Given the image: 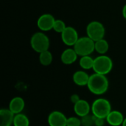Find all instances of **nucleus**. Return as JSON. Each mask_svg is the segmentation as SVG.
<instances>
[{
	"mask_svg": "<svg viewBox=\"0 0 126 126\" xmlns=\"http://www.w3.org/2000/svg\"><path fill=\"white\" fill-rule=\"evenodd\" d=\"M94 49L98 54L105 55L109 51V44L106 39L103 38L94 42Z\"/></svg>",
	"mask_w": 126,
	"mask_h": 126,
	"instance_id": "obj_16",
	"label": "nucleus"
},
{
	"mask_svg": "<svg viewBox=\"0 0 126 126\" xmlns=\"http://www.w3.org/2000/svg\"><path fill=\"white\" fill-rule=\"evenodd\" d=\"M113 69V61L111 58L106 55H100L94 58L93 70L94 73L106 75Z\"/></svg>",
	"mask_w": 126,
	"mask_h": 126,
	"instance_id": "obj_3",
	"label": "nucleus"
},
{
	"mask_svg": "<svg viewBox=\"0 0 126 126\" xmlns=\"http://www.w3.org/2000/svg\"><path fill=\"white\" fill-rule=\"evenodd\" d=\"M67 119L62 112L54 111L49 114L47 122L49 126H66Z\"/></svg>",
	"mask_w": 126,
	"mask_h": 126,
	"instance_id": "obj_9",
	"label": "nucleus"
},
{
	"mask_svg": "<svg viewBox=\"0 0 126 126\" xmlns=\"http://www.w3.org/2000/svg\"><path fill=\"white\" fill-rule=\"evenodd\" d=\"M109 86V82L106 75L94 73L89 77L87 87L90 92L95 95H102L105 94Z\"/></svg>",
	"mask_w": 126,
	"mask_h": 126,
	"instance_id": "obj_1",
	"label": "nucleus"
},
{
	"mask_svg": "<svg viewBox=\"0 0 126 126\" xmlns=\"http://www.w3.org/2000/svg\"><path fill=\"white\" fill-rule=\"evenodd\" d=\"M15 114L9 109H1L0 110V126H11L13 125Z\"/></svg>",
	"mask_w": 126,
	"mask_h": 126,
	"instance_id": "obj_14",
	"label": "nucleus"
},
{
	"mask_svg": "<svg viewBox=\"0 0 126 126\" xmlns=\"http://www.w3.org/2000/svg\"><path fill=\"white\" fill-rule=\"evenodd\" d=\"M86 35L94 42L101 40L106 35L105 27L100 21H91L86 27Z\"/></svg>",
	"mask_w": 126,
	"mask_h": 126,
	"instance_id": "obj_6",
	"label": "nucleus"
},
{
	"mask_svg": "<svg viewBox=\"0 0 126 126\" xmlns=\"http://www.w3.org/2000/svg\"><path fill=\"white\" fill-rule=\"evenodd\" d=\"M94 59L91 57L90 55H86V56H83L80 58L79 61V64L80 66L85 70H89L93 69L94 66Z\"/></svg>",
	"mask_w": 126,
	"mask_h": 126,
	"instance_id": "obj_17",
	"label": "nucleus"
},
{
	"mask_svg": "<svg viewBox=\"0 0 126 126\" xmlns=\"http://www.w3.org/2000/svg\"><path fill=\"white\" fill-rule=\"evenodd\" d=\"M66 25L65 24V22L63 20L61 19H55V21L54 23V26H53V30L55 31L56 32L58 33H62L64 30L66 28Z\"/></svg>",
	"mask_w": 126,
	"mask_h": 126,
	"instance_id": "obj_20",
	"label": "nucleus"
},
{
	"mask_svg": "<svg viewBox=\"0 0 126 126\" xmlns=\"http://www.w3.org/2000/svg\"><path fill=\"white\" fill-rule=\"evenodd\" d=\"M95 117L92 115H87L81 118V123L83 126H92L94 125Z\"/></svg>",
	"mask_w": 126,
	"mask_h": 126,
	"instance_id": "obj_21",
	"label": "nucleus"
},
{
	"mask_svg": "<svg viewBox=\"0 0 126 126\" xmlns=\"http://www.w3.org/2000/svg\"><path fill=\"white\" fill-rule=\"evenodd\" d=\"M30 45L32 49L39 54L49 50L50 45L49 37L43 32H37L32 35L30 38Z\"/></svg>",
	"mask_w": 126,
	"mask_h": 126,
	"instance_id": "obj_2",
	"label": "nucleus"
},
{
	"mask_svg": "<svg viewBox=\"0 0 126 126\" xmlns=\"http://www.w3.org/2000/svg\"><path fill=\"white\" fill-rule=\"evenodd\" d=\"M73 49L76 52L78 56L83 57L92 55L94 49V41L88 36L79 38L76 44L74 45Z\"/></svg>",
	"mask_w": 126,
	"mask_h": 126,
	"instance_id": "obj_4",
	"label": "nucleus"
},
{
	"mask_svg": "<svg viewBox=\"0 0 126 126\" xmlns=\"http://www.w3.org/2000/svg\"><path fill=\"white\" fill-rule=\"evenodd\" d=\"M78 57V55L73 48H67L61 53V60L63 64L70 65L77 61Z\"/></svg>",
	"mask_w": 126,
	"mask_h": 126,
	"instance_id": "obj_12",
	"label": "nucleus"
},
{
	"mask_svg": "<svg viewBox=\"0 0 126 126\" xmlns=\"http://www.w3.org/2000/svg\"><path fill=\"white\" fill-rule=\"evenodd\" d=\"M125 118L123 114L117 110H112L106 118V122L111 126H120L123 125Z\"/></svg>",
	"mask_w": 126,
	"mask_h": 126,
	"instance_id": "obj_11",
	"label": "nucleus"
},
{
	"mask_svg": "<svg viewBox=\"0 0 126 126\" xmlns=\"http://www.w3.org/2000/svg\"><path fill=\"white\" fill-rule=\"evenodd\" d=\"M90 75H88L85 71L80 70L74 73L72 79L74 83L78 86H87Z\"/></svg>",
	"mask_w": 126,
	"mask_h": 126,
	"instance_id": "obj_15",
	"label": "nucleus"
},
{
	"mask_svg": "<svg viewBox=\"0 0 126 126\" xmlns=\"http://www.w3.org/2000/svg\"><path fill=\"white\" fill-rule=\"evenodd\" d=\"M111 111L110 102L105 98L96 99L92 105V112L95 117L106 119Z\"/></svg>",
	"mask_w": 126,
	"mask_h": 126,
	"instance_id": "obj_5",
	"label": "nucleus"
},
{
	"mask_svg": "<svg viewBox=\"0 0 126 126\" xmlns=\"http://www.w3.org/2000/svg\"><path fill=\"white\" fill-rule=\"evenodd\" d=\"M55 17L49 13H44L39 16L37 20V27L41 32H47L53 30Z\"/></svg>",
	"mask_w": 126,
	"mask_h": 126,
	"instance_id": "obj_8",
	"label": "nucleus"
},
{
	"mask_svg": "<svg viewBox=\"0 0 126 126\" xmlns=\"http://www.w3.org/2000/svg\"><path fill=\"white\" fill-rule=\"evenodd\" d=\"M105 120L103 118H99V117H95L94 120V126H103L105 124Z\"/></svg>",
	"mask_w": 126,
	"mask_h": 126,
	"instance_id": "obj_23",
	"label": "nucleus"
},
{
	"mask_svg": "<svg viewBox=\"0 0 126 126\" xmlns=\"http://www.w3.org/2000/svg\"><path fill=\"white\" fill-rule=\"evenodd\" d=\"M61 35L63 43L68 47H74L79 39L78 31L72 27H66Z\"/></svg>",
	"mask_w": 126,
	"mask_h": 126,
	"instance_id": "obj_7",
	"label": "nucleus"
},
{
	"mask_svg": "<svg viewBox=\"0 0 126 126\" xmlns=\"http://www.w3.org/2000/svg\"><path fill=\"white\" fill-rule=\"evenodd\" d=\"M122 14L123 18L126 20V4L124 5V7H123V10H122Z\"/></svg>",
	"mask_w": 126,
	"mask_h": 126,
	"instance_id": "obj_25",
	"label": "nucleus"
},
{
	"mask_svg": "<svg viewBox=\"0 0 126 126\" xmlns=\"http://www.w3.org/2000/svg\"><path fill=\"white\" fill-rule=\"evenodd\" d=\"M122 126H126V117L125 118V120H124V121H123V123Z\"/></svg>",
	"mask_w": 126,
	"mask_h": 126,
	"instance_id": "obj_26",
	"label": "nucleus"
},
{
	"mask_svg": "<svg viewBox=\"0 0 126 126\" xmlns=\"http://www.w3.org/2000/svg\"><path fill=\"white\" fill-rule=\"evenodd\" d=\"M24 107H25L24 100L21 97H15L10 100L8 109L14 114H21L23 111Z\"/></svg>",
	"mask_w": 126,
	"mask_h": 126,
	"instance_id": "obj_13",
	"label": "nucleus"
},
{
	"mask_svg": "<svg viewBox=\"0 0 126 126\" xmlns=\"http://www.w3.org/2000/svg\"><path fill=\"white\" fill-rule=\"evenodd\" d=\"M52 60H53L52 54L49 50L44 51L39 54V62L43 66H47L50 65L52 62Z\"/></svg>",
	"mask_w": 126,
	"mask_h": 126,
	"instance_id": "obj_19",
	"label": "nucleus"
},
{
	"mask_svg": "<svg viewBox=\"0 0 126 126\" xmlns=\"http://www.w3.org/2000/svg\"><path fill=\"white\" fill-rule=\"evenodd\" d=\"M81 120L76 117H71L67 119L66 126H81Z\"/></svg>",
	"mask_w": 126,
	"mask_h": 126,
	"instance_id": "obj_22",
	"label": "nucleus"
},
{
	"mask_svg": "<svg viewBox=\"0 0 126 126\" xmlns=\"http://www.w3.org/2000/svg\"><path fill=\"white\" fill-rule=\"evenodd\" d=\"M92 111V106L85 100H80L78 103L74 104V111L80 117H83L89 114Z\"/></svg>",
	"mask_w": 126,
	"mask_h": 126,
	"instance_id": "obj_10",
	"label": "nucleus"
},
{
	"mask_svg": "<svg viewBox=\"0 0 126 126\" xmlns=\"http://www.w3.org/2000/svg\"><path fill=\"white\" fill-rule=\"evenodd\" d=\"M70 100H71V101H72V103L73 104H75V103H78L80 99V97H79L78 94H72V95L71 96Z\"/></svg>",
	"mask_w": 126,
	"mask_h": 126,
	"instance_id": "obj_24",
	"label": "nucleus"
},
{
	"mask_svg": "<svg viewBox=\"0 0 126 126\" xmlns=\"http://www.w3.org/2000/svg\"><path fill=\"white\" fill-rule=\"evenodd\" d=\"M13 126H30V120L29 118L24 114H15Z\"/></svg>",
	"mask_w": 126,
	"mask_h": 126,
	"instance_id": "obj_18",
	"label": "nucleus"
}]
</instances>
